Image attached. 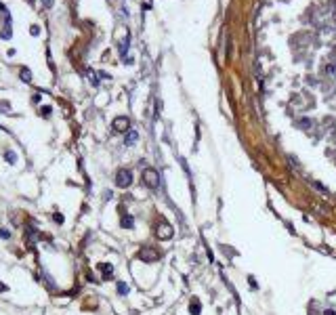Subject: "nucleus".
<instances>
[{
  "instance_id": "9",
  "label": "nucleus",
  "mask_w": 336,
  "mask_h": 315,
  "mask_svg": "<svg viewBox=\"0 0 336 315\" xmlns=\"http://www.w3.org/2000/svg\"><path fill=\"white\" fill-rule=\"evenodd\" d=\"M137 139H139V134L134 133V130H130V133L126 134V145H133V143H134Z\"/></svg>"
},
{
  "instance_id": "12",
  "label": "nucleus",
  "mask_w": 336,
  "mask_h": 315,
  "mask_svg": "<svg viewBox=\"0 0 336 315\" xmlns=\"http://www.w3.org/2000/svg\"><path fill=\"white\" fill-rule=\"evenodd\" d=\"M38 32H40L38 25H32V28H29V34H32V36H38Z\"/></svg>"
},
{
  "instance_id": "11",
  "label": "nucleus",
  "mask_w": 336,
  "mask_h": 315,
  "mask_svg": "<svg viewBox=\"0 0 336 315\" xmlns=\"http://www.w3.org/2000/svg\"><path fill=\"white\" fill-rule=\"evenodd\" d=\"M118 292H120V294H126V292H128L126 284H118Z\"/></svg>"
},
{
  "instance_id": "15",
  "label": "nucleus",
  "mask_w": 336,
  "mask_h": 315,
  "mask_svg": "<svg viewBox=\"0 0 336 315\" xmlns=\"http://www.w3.org/2000/svg\"><path fill=\"white\" fill-rule=\"evenodd\" d=\"M40 112H42V116H49V113H50V107H42Z\"/></svg>"
},
{
  "instance_id": "14",
  "label": "nucleus",
  "mask_w": 336,
  "mask_h": 315,
  "mask_svg": "<svg viewBox=\"0 0 336 315\" xmlns=\"http://www.w3.org/2000/svg\"><path fill=\"white\" fill-rule=\"evenodd\" d=\"M55 223H59V225L63 223V217H61V214H59V212H57V214H55Z\"/></svg>"
},
{
  "instance_id": "17",
  "label": "nucleus",
  "mask_w": 336,
  "mask_h": 315,
  "mask_svg": "<svg viewBox=\"0 0 336 315\" xmlns=\"http://www.w3.org/2000/svg\"><path fill=\"white\" fill-rule=\"evenodd\" d=\"M0 292H7V286L4 284H0Z\"/></svg>"
},
{
  "instance_id": "7",
  "label": "nucleus",
  "mask_w": 336,
  "mask_h": 315,
  "mask_svg": "<svg viewBox=\"0 0 336 315\" xmlns=\"http://www.w3.org/2000/svg\"><path fill=\"white\" fill-rule=\"evenodd\" d=\"M19 76H21V80H23V82H32V74H29L28 67H21V70H19Z\"/></svg>"
},
{
  "instance_id": "16",
  "label": "nucleus",
  "mask_w": 336,
  "mask_h": 315,
  "mask_svg": "<svg viewBox=\"0 0 336 315\" xmlns=\"http://www.w3.org/2000/svg\"><path fill=\"white\" fill-rule=\"evenodd\" d=\"M0 109H2V112H8V103H4V101H2V103H0Z\"/></svg>"
},
{
  "instance_id": "4",
  "label": "nucleus",
  "mask_w": 336,
  "mask_h": 315,
  "mask_svg": "<svg viewBox=\"0 0 336 315\" xmlns=\"http://www.w3.org/2000/svg\"><path fill=\"white\" fill-rule=\"evenodd\" d=\"M128 126H130L128 118H116L113 120V130H116V133H126Z\"/></svg>"
},
{
  "instance_id": "6",
  "label": "nucleus",
  "mask_w": 336,
  "mask_h": 315,
  "mask_svg": "<svg viewBox=\"0 0 336 315\" xmlns=\"http://www.w3.org/2000/svg\"><path fill=\"white\" fill-rule=\"evenodd\" d=\"M99 269H101V273H103V277H112V275H113V267L109 265V263L99 265Z\"/></svg>"
},
{
  "instance_id": "3",
  "label": "nucleus",
  "mask_w": 336,
  "mask_h": 315,
  "mask_svg": "<svg viewBox=\"0 0 336 315\" xmlns=\"http://www.w3.org/2000/svg\"><path fill=\"white\" fill-rule=\"evenodd\" d=\"M137 256H139L141 260H155V259H160V252L151 250V248H143V250H139Z\"/></svg>"
},
{
  "instance_id": "10",
  "label": "nucleus",
  "mask_w": 336,
  "mask_h": 315,
  "mask_svg": "<svg viewBox=\"0 0 336 315\" xmlns=\"http://www.w3.org/2000/svg\"><path fill=\"white\" fill-rule=\"evenodd\" d=\"M7 160L11 162V164H15V162H17V155H15L13 151H7Z\"/></svg>"
},
{
  "instance_id": "18",
  "label": "nucleus",
  "mask_w": 336,
  "mask_h": 315,
  "mask_svg": "<svg viewBox=\"0 0 336 315\" xmlns=\"http://www.w3.org/2000/svg\"><path fill=\"white\" fill-rule=\"evenodd\" d=\"M44 2H46V4H53V0H44Z\"/></svg>"
},
{
  "instance_id": "13",
  "label": "nucleus",
  "mask_w": 336,
  "mask_h": 315,
  "mask_svg": "<svg viewBox=\"0 0 336 315\" xmlns=\"http://www.w3.org/2000/svg\"><path fill=\"white\" fill-rule=\"evenodd\" d=\"M0 235H2L4 239H8V238H11V233H8V229H0Z\"/></svg>"
},
{
  "instance_id": "2",
  "label": "nucleus",
  "mask_w": 336,
  "mask_h": 315,
  "mask_svg": "<svg viewBox=\"0 0 336 315\" xmlns=\"http://www.w3.org/2000/svg\"><path fill=\"white\" fill-rule=\"evenodd\" d=\"M143 181H145V185H147V187L155 189L158 185H160V175L155 172L154 168H147L145 172H143Z\"/></svg>"
},
{
  "instance_id": "5",
  "label": "nucleus",
  "mask_w": 336,
  "mask_h": 315,
  "mask_svg": "<svg viewBox=\"0 0 336 315\" xmlns=\"http://www.w3.org/2000/svg\"><path fill=\"white\" fill-rule=\"evenodd\" d=\"M170 235H172V231H170V227H168V225H160V229H158V238L166 239V238H170Z\"/></svg>"
},
{
  "instance_id": "8",
  "label": "nucleus",
  "mask_w": 336,
  "mask_h": 315,
  "mask_svg": "<svg viewBox=\"0 0 336 315\" xmlns=\"http://www.w3.org/2000/svg\"><path fill=\"white\" fill-rule=\"evenodd\" d=\"M120 223H122V227H124V229H130V227L134 225V221H133V217H128V214H126V217H122V221H120Z\"/></svg>"
},
{
  "instance_id": "1",
  "label": "nucleus",
  "mask_w": 336,
  "mask_h": 315,
  "mask_svg": "<svg viewBox=\"0 0 336 315\" xmlns=\"http://www.w3.org/2000/svg\"><path fill=\"white\" fill-rule=\"evenodd\" d=\"M130 183H133V172L126 170V168H120L118 172H116V185L118 187H128Z\"/></svg>"
}]
</instances>
